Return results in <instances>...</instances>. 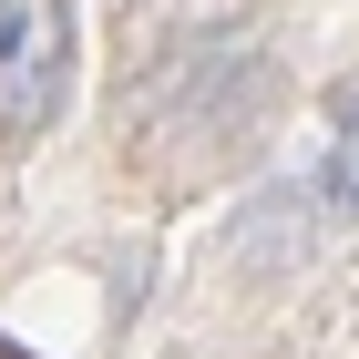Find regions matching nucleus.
Returning a JSON list of instances; mask_svg holds the SVG:
<instances>
[{"instance_id":"nucleus-1","label":"nucleus","mask_w":359,"mask_h":359,"mask_svg":"<svg viewBox=\"0 0 359 359\" xmlns=\"http://www.w3.org/2000/svg\"><path fill=\"white\" fill-rule=\"evenodd\" d=\"M72 83V0H0V134H41Z\"/></svg>"},{"instance_id":"nucleus-2","label":"nucleus","mask_w":359,"mask_h":359,"mask_svg":"<svg viewBox=\"0 0 359 359\" xmlns=\"http://www.w3.org/2000/svg\"><path fill=\"white\" fill-rule=\"evenodd\" d=\"M329 195L359 216V93H339V144H329Z\"/></svg>"}]
</instances>
